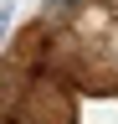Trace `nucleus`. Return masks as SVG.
<instances>
[{
	"mask_svg": "<svg viewBox=\"0 0 118 124\" xmlns=\"http://www.w3.org/2000/svg\"><path fill=\"white\" fill-rule=\"evenodd\" d=\"M21 124H77V103H72V93L51 72H36L31 93L21 103Z\"/></svg>",
	"mask_w": 118,
	"mask_h": 124,
	"instance_id": "obj_1",
	"label": "nucleus"
},
{
	"mask_svg": "<svg viewBox=\"0 0 118 124\" xmlns=\"http://www.w3.org/2000/svg\"><path fill=\"white\" fill-rule=\"evenodd\" d=\"M41 10H46V26H51V21H67V16H77V0H41Z\"/></svg>",
	"mask_w": 118,
	"mask_h": 124,
	"instance_id": "obj_2",
	"label": "nucleus"
},
{
	"mask_svg": "<svg viewBox=\"0 0 118 124\" xmlns=\"http://www.w3.org/2000/svg\"><path fill=\"white\" fill-rule=\"evenodd\" d=\"M10 16H16V10H10V0H5V5H0V41H5V26H10Z\"/></svg>",
	"mask_w": 118,
	"mask_h": 124,
	"instance_id": "obj_3",
	"label": "nucleus"
}]
</instances>
